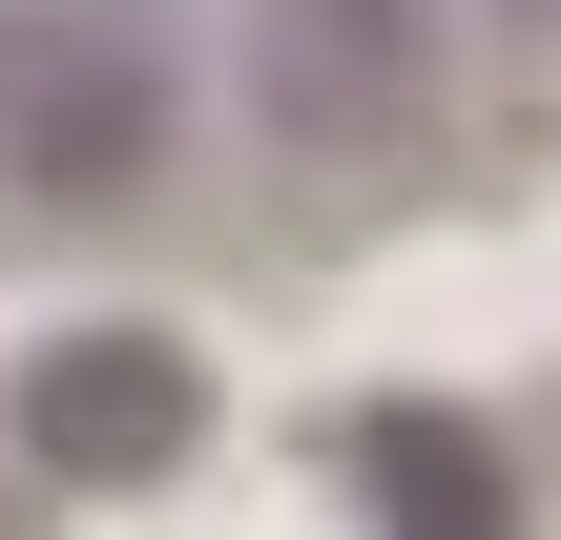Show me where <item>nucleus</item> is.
<instances>
[{"label": "nucleus", "mask_w": 561, "mask_h": 540, "mask_svg": "<svg viewBox=\"0 0 561 540\" xmlns=\"http://www.w3.org/2000/svg\"><path fill=\"white\" fill-rule=\"evenodd\" d=\"M167 166V62L125 0H0V187L21 208H125Z\"/></svg>", "instance_id": "nucleus-1"}, {"label": "nucleus", "mask_w": 561, "mask_h": 540, "mask_svg": "<svg viewBox=\"0 0 561 540\" xmlns=\"http://www.w3.org/2000/svg\"><path fill=\"white\" fill-rule=\"evenodd\" d=\"M333 458H354V540H520V458L458 395H375Z\"/></svg>", "instance_id": "nucleus-3"}, {"label": "nucleus", "mask_w": 561, "mask_h": 540, "mask_svg": "<svg viewBox=\"0 0 561 540\" xmlns=\"http://www.w3.org/2000/svg\"><path fill=\"white\" fill-rule=\"evenodd\" d=\"M479 21H500V42H561V0H479Z\"/></svg>", "instance_id": "nucleus-5"}, {"label": "nucleus", "mask_w": 561, "mask_h": 540, "mask_svg": "<svg viewBox=\"0 0 561 540\" xmlns=\"http://www.w3.org/2000/svg\"><path fill=\"white\" fill-rule=\"evenodd\" d=\"M437 83V0H291V125L312 146H396Z\"/></svg>", "instance_id": "nucleus-4"}, {"label": "nucleus", "mask_w": 561, "mask_h": 540, "mask_svg": "<svg viewBox=\"0 0 561 540\" xmlns=\"http://www.w3.org/2000/svg\"><path fill=\"white\" fill-rule=\"evenodd\" d=\"M0 416H21V458H42L62 499H146V479H187V437H208V354L146 333V312H104V333H42Z\"/></svg>", "instance_id": "nucleus-2"}]
</instances>
